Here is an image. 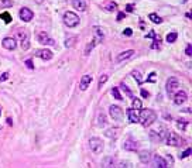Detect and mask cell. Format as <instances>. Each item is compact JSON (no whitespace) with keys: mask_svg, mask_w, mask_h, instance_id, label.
Here are the masks:
<instances>
[{"mask_svg":"<svg viewBox=\"0 0 192 168\" xmlns=\"http://www.w3.org/2000/svg\"><path fill=\"white\" fill-rule=\"evenodd\" d=\"M105 9H106L107 11H114L116 9H117V4L113 3V1H110V3H107V4L105 6Z\"/></svg>","mask_w":192,"mask_h":168,"instance_id":"cell-26","label":"cell"},{"mask_svg":"<svg viewBox=\"0 0 192 168\" xmlns=\"http://www.w3.org/2000/svg\"><path fill=\"white\" fill-rule=\"evenodd\" d=\"M20 18H21L23 21H31L34 14H32V11L30 9H27V7H23L21 10H20Z\"/></svg>","mask_w":192,"mask_h":168,"instance_id":"cell-10","label":"cell"},{"mask_svg":"<svg viewBox=\"0 0 192 168\" xmlns=\"http://www.w3.org/2000/svg\"><path fill=\"white\" fill-rule=\"evenodd\" d=\"M75 41H76V37H75V35L68 37L66 40H65V47H66V48H72V47L75 45Z\"/></svg>","mask_w":192,"mask_h":168,"instance_id":"cell-22","label":"cell"},{"mask_svg":"<svg viewBox=\"0 0 192 168\" xmlns=\"http://www.w3.org/2000/svg\"><path fill=\"white\" fill-rule=\"evenodd\" d=\"M126 10H127V11H133L134 10V4H127V6H126Z\"/></svg>","mask_w":192,"mask_h":168,"instance_id":"cell-46","label":"cell"},{"mask_svg":"<svg viewBox=\"0 0 192 168\" xmlns=\"http://www.w3.org/2000/svg\"><path fill=\"white\" fill-rule=\"evenodd\" d=\"M148 81H150V82H155V72H151V74H150Z\"/></svg>","mask_w":192,"mask_h":168,"instance_id":"cell-44","label":"cell"},{"mask_svg":"<svg viewBox=\"0 0 192 168\" xmlns=\"http://www.w3.org/2000/svg\"><path fill=\"white\" fill-rule=\"evenodd\" d=\"M37 37H38V41L41 44H44V45H47V44L48 45H55V41H54L52 38L48 37V34L45 31H40Z\"/></svg>","mask_w":192,"mask_h":168,"instance_id":"cell-9","label":"cell"},{"mask_svg":"<svg viewBox=\"0 0 192 168\" xmlns=\"http://www.w3.org/2000/svg\"><path fill=\"white\" fill-rule=\"evenodd\" d=\"M187 92H184V91H179V92H176L175 98H174V103L175 105H182V103L187 100Z\"/></svg>","mask_w":192,"mask_h":168,"instance_id":"cell-14","label":"cell"},{"mask_svg":"<svg viewBox=\"0 0 192 168\" xmlns=\"http://www.w3.org/2000/svg\"><path fill=\"white\" fill-rule=\"evenodd\" d=\"M148 18L153 23H155V24H160V23L162 21V18H161L158 14H155V13H151V14H148Z\"/></svg>","mask_w":192,"mask_h":168,"instance_id":"cell-23","label":"cell"},{"mask_svg":"<svg viewBox=\"0 0 192 168\" xmlns=\"http://www.w3.org/2000/svg\"><path fill=\"white\" fill-rule=\"evenodd\" d=\"M72 6L79 11H85L86 10V3L83 1V0H72Z\"/></svg>","mask_w":192,"mask_h":168,"instance_id":"cell-18","label":"cell"},{"mask_svg":"<svg viewBox=\"0 0 192 168\" xmlns=\"http://www.w3.org/2000/svg\"><path fill=\"white\" fill-rule=\"evenodd\" d=\"M0 130H1V127H0Z\"/></svg>","mask_w":192,"mask_h":168,"instance_id":"cell-48","label":"cell"},{"mask_svg":"<svg viewBox=\"0 0 192 168\" xmlns=\"http://www.w3.org/2000/svg\"><path fill=\"white\" fill-rule=\"evenodd\" d=\"M134 55V49H127V51H123L116 57V62H123V61H127L128 58H131Z\"/></svg>","mask_w":192,"mask_h":168,"instance_id":"cell-11","label":"cell"},{"mask_svg":"<svg viewBox=\"0 0 192 168\" xmlns=\"http://www.w3.org/2000/svg\"><path fill=\"white\" fill-rule=\"evenodd\" d=\"M64 23L66 27H76L78 24H79V17H78V14H75L74 11H66L64 14Z\"/></svg>","mask_w":192,"mask_h":168,"instance_id":"cell-2","label":"cell"},{"mask_svg":"<svg viewBox=\"0 0 192 168\" xmlns=\"http://www.w3.org/2000/svg\"><path fill=\"white\" fill-rule=\"evenodd\" d=\"M0 6L1 7H13V0H1Z\"/></svg>","mask_w":192,"mask_h":168,"instance_id":"cell-31","label":"cell"},{"mask_svg":"<svg viewBox=\"0 0 192 168\" xmlns=\"http://www.w3.org/2000/svg\"><path fill=\"white\" fill-rule=\"evenodd\" d=\"M93 33H95L96 43H100L102 40H103V37H105V34H103V31H102V28L100 27H95L93 28Z\"/></svg>","mask_w":192,"mask_h":168,"instance_id":"cell-19","label":"cell"},{"mask_svg":"<svg viewBox=\"0 0 192 168\" xmlns=\"http://www.w3.org/2000/svg\"><path fill=\"white\" fill-rule=\"evenodd\" d=\"M116 131H117V129H116V130H114V129H110V130H107L105 134H106L107 137H116V136H117Z\"/></svg>","mask_w":192,"mask_h":168,"instance_id":"cell-34","label":"cell"},{"mask_svg":"<svg viewBox=\"0 0 192 168\" xmlns=\"http://www.w3.org/2000/svg\"><path fill=\"white\" fill-rule=\"evenodd\" d=\"M185 52H187L188 57H191L192 55V48H191V44H188L187 45V49H185Z\"/></svg>","mask_w":192,"mask_h":168,"instance_id":"cell-41","label":"cell"},{"mask_svg":"<svg viewBox=\"0 0 192 168\" xmlns=\"http://www.w3.org/2000/svg\"><path fill=\"white\" fill-rule=\"evenodd\" d=\"M0 18H1L4 23H10L11 21V17H10L9 13H1V14H0Z\"/></svg>","mask_w":192,"mask_h":168,"instance_id":"cell-29","label":"cell"},{"mask_svg":"<svg viewBox=\"0 0 192 168\" xmlns=\"http://www.w3.org/2000/svg\"><path fill=\"white\" fill-rule=\"evenodd\" d=\"M122 89L123 91H124V92L127 93L128 96H130V98H133V92H131V91H130V89H128L127 88V85H126V83H122Z\"/></svg>","mask_w":192,"mask_h":168,"instance_id":"cell-33","label":"cell"},{"mask_svg":"<svg viewBox=\"0 0 192 168\" xmlns=\"http://www.w3.org/2000/svg\"><path fill=\"white\" fill-rule=\"evenodd\" d=\"M112 95H113V96H114V98H116V99H117V100H122V95H120V92H119V89H117V88H113V89H112Z\"/></svg>","mask_w":192,"mask_h":168,"instance_id":"cell-30","label":"cell"},{"mask_svg":"<svg viewBox=\"0 0 192 168\" xmlns=\"http://www.w3.org/2000/svg\"><path fill=\"white\" fill-rule=\"evenodd\" d=\"M141 96H143V98H148V92H147L145 89H141Z\"/></svg>","mask_w":192,"mask_h":168,"instance_id":"cell-45","label":"cell"},{"mask_svg":"<svg viewBox=\"0 0 192 168\" xmlns=\"http://www.w3.org/2000/svg\"><path fill=\"white\" fill-rule=\"evenodd\" d=\"M127 113H128V119H130L131 123H139V110H136V109L131 108Z\"/></svg>","mask_w":192,"mask_h":168,"instance_id":"cell-16","label":"cell"},{"mask_svg":"<svg viewBox=\"0 0 192 168\" xmlns=\"http://www.w3.org/2000/svg\"><path fill=\"white\" fill-rule=\"evenodd\" d=\"M160 41H161V40H158V38H154V43H153V45H151V48H153V49L160 48Z\"/></svg>","mask_w":192,"mask_h":168,"instance_id":"cell-36","label":"cell"},{"mask_svg":"<svg viewBox=\"0 0 192 168\" xmlns=\"http://www.w3.org/2000/svg\"><path fill=\"white\" fill-rule=\"evenodd\" d=\"M107 79H109V76H107V75H102L100 76V79H99V85H97V89H99V91H100L102 86H103V85L107 82Z\"/></svg>","mask_w":192,"mask_h":168,"instance_id":"cell-25","label":"cell"},{"mask_svg":"<svg viewBox=\"0 0 192 168\" xmlns=\"http://www.w3.org/2000/svg\"><path fill=\"white\" fill-rule=\"evenodd\" d=\"M139 157H140V161L144 164H148L150 163V158H151V154H150L148 151H141L139 154Z\"/></svg>","mask_w":192,"mask_h":168,"instance_id":"cell-20","label":"cell"},{"mask_svg":"<svg viewBox=\"0 0 192 168\" xmlns=\"http://www.w3.org/2000/svg\"><path fill=\"white\" fill-rule=\"evenodd\" d=\"M176 37H178V34L176 33H170L168 35H167V41L168 43H175V40H176Z\"/></svg>","mask_w":192,"mask_h":168,"instance_id":"cell-27","label":"cell"},{"mask_svg":"<svg viewBox=\"0 0 192 168\" xmlns=\"http://www.w3.org/2000/svg\"><path fill=\"white\" fill-rule=\"evenodd\" d=\"M124 17H126V14H124V13H119V14H117V20L120 21V20H123V18H124Z\"/></svg>","mask_w":192,"mask_h":168,"instance_id":"cell-47","label":"cell"},{"mask_svg":"<svg viewBox=\"0 0 192 168\" xmlns=\"http://www.w3.org/2000/svg\"><path fill=\"white\" fill-rule=\"evenodd\" d=\"M178 86H179V82H178V79H176V78H170V79L167 81V85H165L167 93H168V95L174 93L176 89H178Z\"/></svg>","mask_w":192,"mask_h":168,"instance_id":"cell-7","label":"cell"},{"mask_svg":"<svg viewBox=\"0 0 192 168\" xmlns=\"http://www.w3.org/2000/svg\"><path fill=\"white\" fill-rule=\"evenodd\" d=\"M103 167H114V161H113L112 158H106V160H103Z\"/></svg>","mask_w":192,"mask_h":168,"instance_id":"cell-28","label":"cell"},{"mask_svg":"<svg viewBox=\"0 0 192 168\" xmlns=\"http://www.w3.org/2000/svg\"><path fill=\"white\" fill-rule=\"evenodd\" d=\"M155 120H157V114L151 109H144V110H141V113H139V122L144 127L151 126Z\"/></svg>","mask_w":192,"mask_h":168,"instance_id":"cell-1","label":"cell"},{"mask_svg":"<svg viewBox=\"0 0 192 168\" xmlns=\"http://www.w3.org/2000/svg\"><path fill=\"white\" fill-rule=\"evenodd\" d=\"M141 100L140 99H133V109H136V110H139V109H141Z\"/></svg>","mask_w":192,"mask_h":168,"instance_id":"cell-32","label":"cell"},{"mask_svg":"<svg viewBox=\"0 0 192 168\" xmlns=\"http://www.w3.org/2000/svg\"><path fill=\"white\" fill-rule=\"evenodd\" d=\"M89 147H91L92 153L95 154H100L103 151V141L99 139V137H92L89 140Z\"/></svg>","mask_w":192,"mask_h":168,"instance_id":"cell-3","label":"cell"},{"mask_svg":"<svg viewBox=\"0 0 192 168\" xmlns=\"http://www.w3.org/2000/svg\"><path fill=\"white\" fill-rule=\"evenodd\" d=\"M154 167H157V168H167V167H168V164H167V161L162 157H160V155H154Z\"/></svg>","mask_w":192,"mask_h":168,"instance_id":"cell-15","label":"cell"},{"mask_svg":"<svg viewBox=\"0 0 192 168\" xmlns=\"http://www.w3.org/2000/svg\"><path fill=\"white\" fill-rule=\"evenodd\" d=\"M105 125H106V117H105L103 113H99V116H97V126H99V127H103Z\"/></svg>","mask_w":192,"mask_h":168,"instance_id":"cell-24","label":"cell"},{"mask_svg":"<svg viewBox=\"0 0 192 168\" xmlns=\"http://www.w3.org/2000/svg\"><path fill=\"white\" fill-rule=\"evenodd\" d=\"M117 167H128V168H130V167H133V165H131V163H128V161H127V163H124V161H122V163L119 164Z\"/></svg>","mask_w":192,"mask_h":168,"instance_id":"cell-40","label":"cell"},{"mask_svg":"<svg viewBox=\"0 0 192 168\" xmlns=\"http://www.w3.org/2000/svg\"><path fill=\"white\" fill-rule=\"evenodd\" d=\"M92 79H93V76H92L91 74H86V75L82 76V78H80V82H79L80 91H86V89L89 88V85L92 83Z\"/></svg>","mask_w":192,"mask_h":168,"instance_id":"cell-8","label":"cell"},{"mask_svg":"<svg viewBox=\"0 0 192 168\" xmlns=\"http://www.w3.org/2000/svg\"><path fill=\"white\" fill-rule=\"evenodd\" d=\"M133 76H134V79H136V81L139 82L140 85L143 83V79H141V76H140V72H137V71H134V72H133Z\"/></svg>","mask_w":192,"mask_h":168,"instance_id":"cell-35","label":"cell"},{"mask_svg":"<svg viewBox=\"0 0 192 168\" xmlns=\"http://www.w3.org/2000/svg\"><path fill=\"white\" fill-rule=\"evenodd\" d=\"M109 114L113 120H122L123 119V110L120 106H110L109 108Z\"/></svg>","mask_w":192,"mask_h":168,"instance_id":"cell-6","label":"cell"},{"mask_svg":"<svg viewBox=\"0 0 192 168\" xmlns=\"http://www.w3.org/2000/svg\"><path fill=\"white\" fill-rule=\"evenodd\" d=\"M124 148H126L127 151H137V150H139V144H137L136 141L128 140L124 143Z\"/></svg>","mask_w":192,"mask_h":168,"instance_id":"cell-17","label":"cell"},{"mask_svg":"<svg viewBox=\"0 0 192 168\" xmlns=\"http://www.w3.org/2000/svg\"><path fill=\"white\" fill-rule=\"evenodd\" d=\"M189 154H191V148H187L185 151L182 153V154H179V158H181V160H182V158H187Z\"/></svg>","mask_w":192,"mask_h":168,"instance_id":"cell-37","label":"cell"},{"mask_svg":"<svg viewBox=\"0 0 192 168\" xmlns=\"http://www.w3.org/2000/svg\"><path fill=\"white\" fill-rule=\"evenodd\" d=\"M7 78H9V74H7V72H4V74H1V75H0V82L6 81Z\"/></svg>","mask_w":192,"mask_h":168,"instance_id":"cell-43","label":"cell"},{"mask_svg":"<svg viewBox=\"0 0 192 168\" xmlns=\"http://www.w3.org/2000/svg\"><path fill=\"white\" fill-rule=\"evenodd\" d=\"M35 55L37 57H40L41 60H44V61H49V60H52V52L49 51V49H37L35 51Z\"/></svg>","mask_w":192,"mask_h":168,"instance_id":"cell-12","label":"cell"},{"mask_svg":"<svg viewBox=\"0 0 192 168\" xmlns=\"http://www.w3.org/2000/svg\"><path fill=\"white\" fill-rule=\"evenodd\" d=\"M18 38H20V41H21L23 49L30 48V34H28L27 30H20V31H18Z\"/></svg>","mask_w":192,"mask_h":168,"instance_id":"cell-5","label":"cell"},{"mask_svg":"<svg viewBox=\"0 0 192 168\" xmlns=\"http://www.w3.org/2000/svg\"><path fill=\"white\" fill-rule=\"evenodd\" d=\"M187 127V122H178V129L179 130H185Z\"/></svg>","mask_w":192,"mask_h":168,"instance_id":"cell-39","label":"cell"},{"mask_svg":"<svg viewBox=\"0 0 192 168\" xmlns=\"http://www.w3.org/2000/svg\"><path fill=\"white\" fill-rule=\"evenodd\" d=\"M182 143L181 137L176 134V133H174V131H170L168 134H167V144L168 146H172V147H178L179 144Z\"/></svg>","mask_w":192,"mask_h":168,"instance_id":"cell-4","label":"cell"},{"mask_svg":"<svg viewBox=\"0 0 192 168\" xmlns=\"http://www.w3.org/2000/svg\"><path fill=\"white\" fill-rule=\"evenodd\" d=\"M1 44H3V47H4L6 49H16V47H17L16 40L13 37H6L4 40L1 41Z\"/></svg>","mask_w":192,"mask_h":168,"instance_id":"cell-13","label":"cell"},{"mask_svg":"<svg viewBox=\"0 0 192 168\" xmlns=\"http://www.w3.org/2000/svg\"><path fill=\"white\" fill-rule=\"evenodd\" d=\"M96 44H97V43H96V40H95V38L92 40L91 43H88V45H86V48H85V52H83V54H85L86 57H88V55L91 54V51H92L93 48H95V45H96Z\"/></svg>","mask_w":192,"mask_h":168,"instance_id":"cell-21","label":"cell"},{"mask_svg":"<svg viewBox=\"0 0 192 168\" xmlns=\"http://www.w3.org/2000/svg\"><path fill=\"white\" fill-rule=\"evenodd\" d=\"M123 35H126V37H131V35H133V30H131V28H126V30L123 31Z\"/></svg>","mask_w":192,"mask_h":168,"instance_id":"cell-38","label":"cell"},{"mask_svg":"<svg viewBox=\"0 0 192 168\" xmlns=\"http://www.w3.org/2000/svg\"><path fill=\"white\" fill-rule=\"evenodd\" d=\"M26 65H27V68H30V69H32V68H34V64H32L31 60H27L26 61Z\"/></svg>","mask_w":192,"mask_h":168,"instance_id":"cell-42","label":"cell"}]
</instances>
